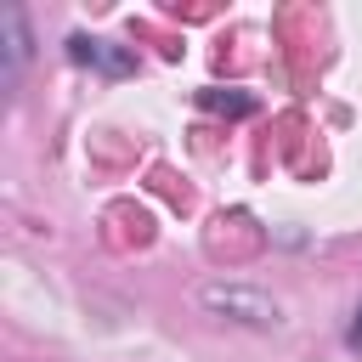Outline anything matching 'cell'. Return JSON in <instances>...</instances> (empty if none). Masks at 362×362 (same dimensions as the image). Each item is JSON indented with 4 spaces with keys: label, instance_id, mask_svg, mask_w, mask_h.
Wrapping results in <instances>:
<instances>
[{
    "label": "cell",
    "instance_id": "6da1fadb",
    "mask_svg": "<svg viewBox=\"0 0 362 362\" xmlns=\"http://www.w3.org/2000/svg\"><path fill=\"white\" fill-rule=\"evenodd\" d=\"M204 305L226 322H243V328H277L283 322V305L260 288H243V283H209L204 288Z\"/></svg>",
    "mask_w": 362,
    "mask_h": 362
},
{
    "label": "cell",
    "instance_id": "7a4b0ae2",
    "mask_svg": "<svg viewBox=\"0 0 362 362\" xmlns=\"http://www.w3.org/2000/svg\"><path fill=\"white\" fill-rule=\"evenodd\" d=\"M68 57H74L79 68H96V74H107V79H124V74H136V45H119V40L74 34V40H68Z\"/></svg>",
    "mask_w": 362,
    "mask_h": 362
},
{
    "label": "cell",
    "instance_id": "3957f363",
    "mask_svg": "<svg viewBox=\"0 0 362 362\" xmlns=\"http://www.w3.org/2000/svg\"><path fill=\"white\" fill-rule=\"evenodd\" d=\"M0 51H6L0 79L17 85V74H23V62H28V17H23V6H6V11H0Z\"/></svg>",
    "mask_w": 362,
    "mask_h": 362
},
{
    "label": "cell",
    "instance_id": "277c9868",
    "mask_svg": "<svg viewBox=\"0 0 362 362\" xmlns=\"http://www.w3.org/2000/svg\"><path fill=\"white\" fill-rule=\"evenodd\" d=\"M198 102H204L209 113H255V96H243V90H221V85L198 90Z\"/></svg>",
    "mask_w": 362,
    "mask_h": 362
},
{
    "label": "cell",
    "instance_id": "5b68a950",
    "mask_svg": "<svg viewBox=\"0 0 362 362\" xmlns=\"http://www.w3.org/2000/svg\"><path fill=\"white\" fill-rule=\"evenodd\" d=\"M345 339H351V351H356V356H362V311H356V317H351V328H345Z\"/></svg>",
    "mask_w": 362,
    "mask_h": 362
}]
</instances>
